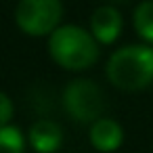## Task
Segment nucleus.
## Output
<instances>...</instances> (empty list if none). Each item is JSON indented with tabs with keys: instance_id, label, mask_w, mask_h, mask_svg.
<instances>
[{
	"instance_id": "6e6552de",
	"label": "nucleus",
	"mask_w": 153,
	"mask_h": 153,
	"mask_svg": "<svg viewBox=\"0 0 153 153\" xmlns=\"http://www.w3.org/2000/svg\"><path fill=\"white\" fill-rule=\"evenodd\" d=\"M132 23H134L136 34L149 46H153V0H143V2L134 9Z\"/></svg>"
},
{
	"instance_id": "39448f33",
	"label": "nucleus",
	"mask_w": 153,
	"mask_h": 153,
	"mask_svg": "<svg viewBox=\"0 0 153 153\" xmlns=\"http://www.w3.org/2000/svg\"><path fill=\"white\" fill-rule=\"evenodd\" d=\"M122 15L115 7H99L90 17V34L99 44H113L122 34Z\"/></svg>"
},
{
	"instance_id": "1a4fd4ad",
	"label": "nucleus",
	"mask_w": 153,
	"mask_h": 153,
	"mask_svg": "<svg viewBox=\"0 0 153 153\" xmlns=\"http://www.w3.org/2000/svg\"><path fill=\"white\" fill-rule=\"evenodd\" d=\"M0 153H25V136L17 126H0Z\"/></svg>"
},
{
	"instance_id": "20e7f679",
	"label": "nucleus",
	"mask_w": 153,
	"mask_h": 153,
	"mask_svg": "<svg viewBox=\"0 0 153 153\" xmlns=\"http://www.w3.org/2000/svg\"><path fill=\"white\" fill-rule=\"evenodd\" d=\"M63 107L71 120L82 124L97 122L105 111V94L99 84L88 78L71 80L63 90Z\"/></svg>"
},
{
	"instance_id": "9d476101",
	"label": "nucleus",
	"mask_w": 153,
	"mask_h": 153,
	"mask_svg": "<svg viewBox=\"0 0 153 153\" xmlns=\"http://www.w3.org/2000/svg\"><path fill=\"white\" fill-rule=\"evenodd\" d=\"M13 120V101L7 92H0V126H9Z\"/></svg>"
},
{
	"instance_id": "0eeeda50",
	"label": "nucleus",
	"mask_w": 153,
	"mask_h": 153,
	"mask_svg": "<svg viewBox=\"0 0 153 153\" xmlns=\"http://www.w3.org/2000/svg\"><path fill=\"white\" fill-rule=\"evenodd\" d=\"M90 145L101 153H111L120 149L124 143V130L122 126L111 117H99L90 124Z\"/></svg>"
},
{
	"instance_id": "7ed1b4c3",
	"label": "nucleus",
	"mask_w": 153,
	"mask_h": 153,
	"mask_svg": "<svg viewBox=\"0 0 153 153\" xmlns=\"http://www.w3.org/2000/svg\"><path fill=\"white\" fill-rule=\"evenodd\" d=\"M63 17L61 0H19L15 9L17 27L34 38L51 36Z\"/></svg>"
},
{
	"instance_id": "f03ea898",
	"label": "nucleus",
	"mask_w": 153,
	"mask_h": 153,
	"mask_svg": "<svg viewBox=\"0 0 153 153\" xmlns=\"http://www.w3.org/2000/svg\"><path fill=\"white\" fill-rule=\"evenodd\" d=\"M109 82L122 90H143L153 84V46L128 44L117 48L105 69Z\"/></svg>"
},
{
	"instance_id": "423d86ee",
	"label": "nucleus",
	"mask_w": 153,
	"mask_h": 153,
	"mask_svg": "<svg viewBox=\"0 0 153 153\" xmlns=\"http://www.w3.org/2000/svg\"><path fill=\"white\" fill-rule=\"evenodd\" d=\"M27 140L36 153H57L63 145V128L48 117H42L32 124Z\"/></svg>"
},
{
	"instance_id": "f257e3e1",
	"label": "nucleus",
	"mask_w": 153,
	"mask_h": 153,
	"mask_svg": "<svg viewBox=\"0 0 153 153\" xmlns=\"http://www.w3.org/2000/svg\"><path fill=\"white\" fill-rule=\"evenodd\" d=\"M48 53L53 61L63 69L82 71L97 63L99 42L88 30L74 23H65L48 36Z\"/></svg>"
}]
</instances>
